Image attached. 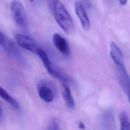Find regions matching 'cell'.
<instances>
[{"mask_svg": "<svg viewBox=\"0 0 130 130\" xmlns=\"http://www.w3.org/2000/svg\"><path fill=\"white\" fill-rule=\"evenodd\" d=\"M49 3L57 24L66 33L73 34L75 31L74 22L64 5L59 0H50Z\"/></svg>", "mask_w": 130, "mask_h": 130, "instance_id": "obj_1", "label": "cell"}, {"mask_svg": "<svg viewBox=\"0 0 130 130\" xmlns=\"http://www.w3.org/2000/svg\"><path fill=\"white\" fill-rule=\"evenodd\" d=\"M37 55L39 56L44 66L49 74L62 82H70L72 81L69 77L66 76L54 67L53 64L50 61L48 54L43 49L40 48L37 52Z\"/></svg>", "mask_w": 130, "mask_h": 130, "instance_id": "obj_2", "label": "cell"}, {"mask_svg": "<svg viewBox=\"0 0 130 130\" xmlns=\"http://www.w3.org/2000/svg\"><path fill=\"white\" fill-rule=\"evenodd\" d=\"M118 1L119 2V3L120 4V5H121L122 6L125 5L127 2V0H118Z\"/></svg>", "mask_w": 130, "mask_h": 130, "instance_id": "obj_15", "label": "cell"}, {"mask_svg": "<svg viewBox=\"0 0 130 130\" xmlns=\"http://www.w3.org/2000/svg\"><path fill=\"white\" fill-rule=\"evenodd\" d=\"M75 10L76 15L77 16L83 29L86 31L89 30L90 27V20L85 8L81 1H77L75 2Z\"/></svg>", "mask_w": 130, "mask_h": 130, "instance_id": "obj_4", "label": "cell"}, {"mask_svg": "<svg viewBox=\"0 0 130 130\" xmlns=\"http://www.w3.org/2000/svg\"><path fill=\"white\" fill-rule=\"evenodd\" d=\"M120 129L121 130H130V120L127 113L122 111L119 117Z\"/></svg>", "mask_w": 130, "mask_h": 130, "instance_id": "obj_11", "label": "cell"}, {"mask_svg": "<svg viewBox=\"0 0 130 130\" xmlns=\"http://www.w3.org/2000/svg\"><path fill=\"white\" fill-rule=\"evenodd\" d=\"M40 98L47 103L51 102L54 98V93L52 88L45 83L40 84L38 88Z\"/></svg>", "mask_w": 130, "mask_h": 130, "instance_id": "obj_8", "label": "cell"}, {"mask_svg": "<svg viewBox=\"0 0 130 130\" xmlns=\"http://www.w3.org/2000/svg\"><path fill=\"white\" fill-rule=\"evenodd\" d=\"M110 54L117 67H123L124 58L122 51L116 44L112 42L110 44Z\"/></svg>", "mask_w": 130, "mask_h": 130, "instance_id": "obj_7", "label": "cell"}, {"mask_svg": "<svg viewBox=\"0 0 130 130\" xmlns=\"http://www.w3.org/2000/svg\"><path fill=\"white\" fill-rule=\"evenodd\" d=\"M3 109L1 107V105L0 104V117H1L3 115Z\"/></svg>", "mask_w": 130, "mask_h": 130, "instance_id": "obj_17", "label": "cell"}, {"mask_svg": "<svg viewBox=\"0 0 130 130\" xmlns=\"http://www.w3.org/2000/svg\"><path fill=\"white\" fill-rule=\"evenodd\" d=\"M16 40L21 47L37 54L40 47L32 38L24 35L17 34L16 36Z\"/></svg>", "mask_w": 130, "mask_h": 130, "instance_id": "obj_5", "label": "cell"}, {"mask_svg": "<svg viewBox=\"0 0 130 130\" xmlns=\"http://www.w3.org/2000/svg\"><path fill=\"white\" fill-rule=\"evenodd\" d=\"M29 1H30L31 2H32L34 1V0H29Z\"/></svg>", "mask_w": 130, "mask_h": 130, "instance_id": "obj_18", "label": "cell"}, {"mask_svg": "<svg viewBox=\"0 0 130 130\" xmlns=\"http://www.w3.org/2000/svg\"><path fill=\"white\" fill-rule=\"evenodd\" d=\"M78 126H79V128L80 129H84L85 128V125L84 124V123L82 122V121H80L79 122V124H78Z\"/></svg>", "mask_w": 130, "mask_h": 130, "instance_id": "obj_14", "label": "cell"}, {"mask_svg": "<svg viewBox=\"0 0 130 130\" xmlns=\"http://www.w3.org/2000/svg\"><path fill=\"white\" fill-rule=\"evenodd\" d=\"M12 17L15 23L19 26L25 27L26 25V14L22 3L18 1H13L10 6Z\"/></svg>", "mask_w": 130, "mask_h": 130, "instance_id": "obj_3", "label": "cell"}, {"mask_svg": "<svg viewBox=\"0 0 130 130\" xmlns=\"http://www.w3.org/2000/svg\"><path fill=\"white\" fill-rule=\"evenodd\" d=\"M48 129H53V130L59 129V125L57 120L56 118H53L51 119V120L49 123V127Z\"/></svg>", "mask_w": 130, "mask_h": 130, "instance_id": "obj_13", "label": "cell"}, {"mask_svg": "<svg viewBox=\"0 0 130 130\" xmlns=\"http://www.w3.org/2000/svg\"><path fill=\"white\" fill-rule=\"evenodd\" d=\"M13 45V43L6 37V36L0 31V45L7 51L11 52L13 51L15 49Z\"/></svg>", "mask_w": 130, "mask_h": 130, "instance_id": "obj_12", "label": "cell"}, {"mask_svg": "<svg viewBox=\"0 0 130 130\" xmlns=\"http://www.w3.org/2000/svg\"><path fill=\"white\" fill-rule=\"evenodd\" d=\"M62 95L67 106L71 109H74L75 107V103L72 95L70 88L66 83L62 84Z\"/></svg>", "mask_w": 130, "mask_h": 130, "instance_id": "obj_9", "label": "cell"}, {"mask_svg": "<svg viewBox=\"0 0 130 130\" xmlns=\"http://www.w3.org/2000/svg\"><path fill=\"white\" fill-rule=\"evenodd\" d=\"M125 93H126L127 96H128V101L130 103V88L125 92Z\"/></svg>", "mask_w": 130, "mask_h": 130, "instance_id": "obj_16", "label": "cell"}, {"mask_svg": "<svg viewBox=\"0 0 130 130\" xmlns=\"http://www.w3.org/2000/svg\"><path fill=\"white\" fill-rule=\"evenodd\" d=\"M52 41L56 48L63 55L69 56L71 50L68 41L60 34H54L52 37Z\"/></svg>", "mask_w": 130, "mask_h": 130, "instance_id": "obj_6", "label": "cell"}, {"mask_svg": "<svg viewBox=\"0 0 130 130\" xmlns=\"http://www.w3.org/2000/svg\"><path fill=\"white\" fill-rule=\"evenodd\" d=\"M0 96L6 102L11 105L12 107L15 109H18L19 108V105L18 102L11 96L7 91H6L3 87L0 86Z\"/></svg>", "mask_w": 130, "mask_h": 130, "instance_id": "obj_10", "label": "cell"}]
</instances>
